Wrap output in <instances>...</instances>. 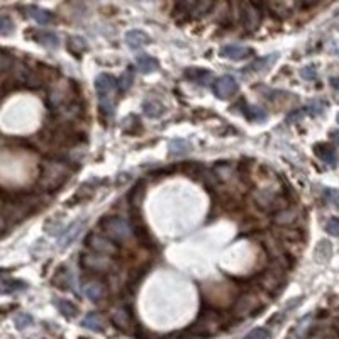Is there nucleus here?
<instances>
[{"mask_svg":"<svg viewBox=\"0 0 339 339\" xmlns=\"http://www.w3.org/2000/svg\"><path fill=\"white\" fill-rule=\"evenodd\" d=\"M119 82L109 73H102L95 78V92L99 97L100 110L105 117H112L116 112V90Z\"/></svg>","mask_w":339,"mask_h":339,"instance_id":"nucleus-1","label":"nucleus"},{"mask_svg":"<svg viewBox=\"0 0 339 339\" xmlns=\"http://www.w3.org/2000/svg\"><path fill=\"white\" fill-rule=\"evenodd\" d=\"M68 180V170L63 163L58 161H46L41 166L39 185L48 192L58 190Z\"/></svg>","mask_w":339,"mask_h":339,"instance_id":"nucleus-2","label":"nucleus"},{"mask_svg":"<svg viewBox=\"0 0 339 339\" xmlns=\"http://www.w3.org/2000/svg\"><path fill=\"white\" fill-rule=\"evenodd\" d=\"M102 228H104L107 236H110V238L116 241H121V243L131 238V233H132L131 225L121 217H105L102 220Z\"/></svg>","mask_w":339,"mask_h":339,"instance_id":"nucleus-3","label":"nucleus"},{"mask_svg":"<svg viewBox=\"0 0 339 339\" xmlns=\"http://www.w3.org/2000/svg\"><path fill=\"white\" fill-rule=\"evenodd\" d=\"M241 22L247 31H255L261 22V10L251 0H244L241 5Z\"/></svg>","mask_w":339,"mask_h":339,"instance_id":"nucleus-4","label":"nucleus"},{"mask_svg":"<svg viewBox=\"0 0 339 339\" xmlns=\"http://www.w3.org/2000/svg\"><path fill=\"white\" fill-rule=\"evenodd\" d=\"M219 55L225 58V60H231V61H243V60H246V58L255 55V50L250 46H243V44H225L220 48Z\"/></svg>","mask_w":339,"mask_h":339,"instance_id":"nucleus-5","label":"nucleus"},{"mask_svg":"<svg viewBox=\"0 0 339 339\" xmlns=\"http://www.w3.org/2000/svg\"><path fill=\"white\" fill-rule=\"evenodd\" d=\"M80 266L87 272L92 273H104L110 270V260L107 258H100L97 255H82V260H80Z\"/></svg>","mask_w":339,"mask_h":339,"instance_id":"nucleus-6","label":"nucleus"},{"mask_svg":"<svg viewBox=\"0 0 339 339\" xmlns=\"http://www.w3.org/2000/svg\"><path fill=\"white\" fill-rule=\"evenodd\" d=\"M214 92H216L219 99L225 100L238 92V82H236L231 75H224V77H220L216 82V85H214Z\"/></svg>","mask_w":339,"mask_h":339,"instance_id":"nucleus-7","label":"nucleus"},{"mask_svg":"<svg viewBox=\"0 0 339 339\" xmlns=\"http://www.w3.org/2000/svg\"><path fill=\"white\" fill-rule=\"evenodd\" d=\"M24 10H26V15L31 17L34 22H37L39 26H50L56 20L55 14H51L50 10H46V9L36 7V5H28Z\"/></svg>","mask_w":339,"mask_h":339,"instance_id":"nucleus-8","label":"nucleus"},{"mask_svg":"<svg viewBox=\"0 0 339 339\" xmlns=\"http://www.w3.org/2000/svg\"><path fill=\"white\" fill-rule=\"evenodd\" d=\"M151 42V37H149L144 31H139V29H132V31H127L126 32V44L131 48L132 51H138L144 48L146 44Z\"/></svg>","mask_w":339,"mask_h":339,"instance_id":"nucleus-9","label":"nucleus"},{"mask_svg":"<svg viewBox=\"0 0 339 339\" xmlns=\"http://www.w3.org/2000/svg\"><path fill=\"white\" fill-rule=\"evenodd\" d=\"M83 293L85 297L90 299L92 302H99L105 297V287L104 283L100 282V280H87V282L83 283Z\"/></svg>","mask_w":339,"mask_h":339,"instance_id":"nucleus-10","label":"nucleus"},{"mask_svg":"<svg viewBox=\"0 0 339 339\" xmlns=\"http://www.w3.org/2000/svg\"><path fill=\"white\" fill-rule=\"evenodd\" d=\"M87 244L92 247L94 251H97V253H104V255H116L117 253V246L114 244V243H110L109 239H105V238H102V236H95V234H92L88 238V241H87Z\"/></svg>","mask_w":339,"mask_h":339,"instance_id":"nucleus-11","label":"nucleus"},{"mask_svg":"<svg viewBox=\"0 0 339 339\" xmlns=\"http://www.w3.org/2000/svg\"><path fill=\"white\" fill-rule=\"evenodd\" d=\"M263 305H258V299L253 293H246L241 299H238L236 302V312H241V314H246V312H253V314H260V310Z\"/></svg>","mask_w":339,"mask_h":339,"instance_id":"nucleus-12","label":"nucleus"},{"mask_svg":"<svg viewBox=\"0 0 339 339\" xmlns=\"http://www.w3.org/2000/svg\"><path fill=\"white\" fill-rule=\"evenodd\" d=\"M185 77L190 80V82L197 85H204V87H209L212 82V73L204 68H187Z\"/></svg>","mask_w":339,"mask_h":339,"instance_id":"nucleus-13","label":"nucleus"},{"mask_svg":"<svg viewBox=\"0 0 339 339\" xmlns=\"http://www.w3.org/2000/svg\"><path fill=\"white\" fill-rule=\"evenodd\" d=\"M110 321H112V324L117 327V329H121L124 332H129V329L132 327V317H131V312H129L127 309L114 310Z\"/></svg>","mask_w":339,"mask_h":339,"instance_id":"nucleus-14","label":"nucleus"},{"mask_svg":"<svg viewBox=\"0 0 339 339\" xmlns=\"http://www.w3.org/2000/svg\"><path fill=\"white\" fill-rule=\"evenodd\" d=\"M278 60V55L277 53H273L270 56H265V58H260V60H256L255 63L247 64V66L243 70L244 75H250V73H263L265 70L272 68V64Z\"/></svg>","mask_w":339,"mask_h":339,"instance_id":"nucleus-15","label":"nucleus"},{"mask_svg":"<svg viewBox=\"0 0 339 339\" xmlns=\"http://www.w3.org/2000/svg\"><path fill=\"white\" fill-rule=\"evenodd\" d=\"M32 36H34L36 42H39V44L44 48H50V50H56V48L60 46V37L51 31H34Z\"/></svg>","mask_w":339,"mask_h":339,"instance_id":"nucleus-16","label":"nucleus"},{"mask_svg":"<svg viewBox=\"0 0 339 339\" xmlns=\"http://www.w3.org/2000/svg\"><path fill=\"white\" fill-rule=\"evenodd\" d=\"M314 153L319 156V158L324 161V163L331 165V166H336V163H337V153H336L334 148L329 146V144L317 143L315 146H314Z\"/></svg>","mask_w":339,"mask_h":339,"instance_id":"nucleus-17","label":"nucleus"},{"mask_svg":"<svg viewBox=\"0 0 339 339\" xmlns=\"http://www.w3.org/2000/svg\"><path fill=\"white\" fill-rule=\"evenodd\" d=\"M83 225H85V222H82V220H77V222L70 224V228L64 231V234L60 239V250H66L68 246H72V243L77 239V236L80 234V231H82Z\"/></svg>","mask_w":339,"mask_h":339,"instance_id":"nucleus-18","label":"nucleus"},{"mask_svg":"<svg viewBox=\"0 0 339 339\" xmlns=\"http://www.w3.org/2000/svg\"><path fill=\"white\" fill-rule=\"evenodd\" d=\"M53 305H55L58 312H60L63 317H66V319H75V317L78 315V307L66 299H53Z\"/></svg>","mask_w":339,"mask_h":339,"instance_id":"nucleus-19","label":"nucleus"},{"mask_svg":"<svg viewBox=\"0 0 339 339\" xmlns=\"http://www.w3.org/2000/svg\"><path fill=\"white\" fill-rule=\"evenodd\" d=\"M66 50L72 53L75 58H80L85 51L88 50V44L83 37L80 36H70L66 39Z\"/></svg>","mask_w":339,"mask_h":339,"instance_id":"nucleus-20","label":"nucleus"},{"mask_svg":"<svg viewBox=\"0 0 339 339\" xmlns=\"http://www.w3.org/2000/svg\"><path fill=\"white\" fill-rule=\"evenodd\" d=\"M92 185H94V180L87 182V184H83L82 187H80L78 190H77V193L73 195L72 200H66V207L68 206H75V202L82 204L85 200H88V198H92V195L95 193V187H92Z\"/></svg>","mask_w":339,"mask_h":339,"instance_id":"nucleus-21","label":"nucleus"},{"mask_svg":"<svg viewBox=\"0 0 339 339\" xmlns=\"http://www.w3.org/2000/svg\"><path fill=\"white\" fill-rule=\"evenodd\" d=\"M53 285L58 287V288H63V290L72 288V273H70V270L66 266H60L55 272V277H53Z\"/></svg>","mask_w":339,"mask_h":339,"instance_id":"nucleus-22","label":"nucleus"},{"mask_svg":"<svg viewBox=\"0 0 339 339\" xmlns=\"http://www.w3.org/2000/svg\"><path fill=\"white\" fill-rule=\"evenodd\" d=\"M82 327L94 332H102L104 331V321H102L99 312H90L82 319Z\"/></svg>","mask_w":339,"mask_h":339,"instance_id":"nucleus-23","label":"nucleus"},{"mask_svg":"<svg viewBox=\"0 0 339 339\" xmlns=\"http://www.w3.org/2000/svg\"><path fill=\"white\" fill-rule=\"evenodd\" d=\"M136 68L141 73H153L158 70V61L156 58L149 55H138L136 56Z\"/></svg>","mask_w":339,"mask_h":339,"instance_id":"nucleus-24","label":"nucleus"},{"mask_svg":"<svg viewBox=\"0 0 339 339\" xmlns=\"http://www.w3.org/2000/svg\"><path fill=\"white\" fill-rule=\"evenodd\" d=\"M143 112L149 117V119H158L160 116H163L165 105L158 100H146L143 104Z\"/></svg>","mask_w":339,"mask_h":339,"instance_id":"nucleus-25","label":"nucleus"},{"mask_svg":"<svg viewBox=\"0 0 339 339\" xmlns=\"http://www.w3.org/2000/svg\"><path fill=\"white\" fill-rule=\"evenodd\" d=\"M314 256H315L317 263H327L329 261L331 256H332V246H331L329 241H321V243L317 244V247H315Z\"/></svg>","mask_w":339,"mask_h":339,"instance_id":"nucleus-26","label":"nucleus"},{"mask_svg":"<svg viewBox=\"0 0 339 339\" xmlns=\"http://www.w3.org/2000/svg\"><path fill=\"white\" fill-rule=\"evenodd\" d=\"M243 114L246 119H250L253 122H263L266 119V112L260 109V107H255V105H247L244 102V107H243Z\"/></svg>","mask_w":339,"mask_h":339,"instance_id":"nucleus-27","label":"nucleus"},{"mask_svg":"<svg viewBox=\"0 0 339 339\" xmlns=\"http://www.w3.org/2000/svg\"><path fill=\"white\" fill-rule=\"evenodd\" d=\"M28 288V283L20 282V280H4L2 282V293H17Z\"/></svg>","mask_w":339,"mask_h":339,"instance_id":"nucleus-28","label":"nucleus"},{"mask_svg":"<svg viewBox=\"0 0 339 339\" xmlns=\"http://www.w3.org/2000/svg\"><path fill=\"white\" fill-rule=\"evenodd\" d=\"M170 156H182L190 151V143L185 141V139H173L170 143Z\"/></svg>","mask_w":339,"mask_h":339,"instance_id":"nucleus-29","label":"nucleus"},{"mask_svg":"<svg viewBox=\"0 0 339 339\" xmlns=\"http://www.w3.org/2000/svg\"><path fill=\"white\" fill-rule=\"evenodd\" d=\"M143 195H144V184L143 182H139V184L134 185V188L131 190V195H129V202H131L132 209H139L141 200H143Z\"/></svg>","mask_w":339,"mask_h":339,"instance_id":"nucleus-30","label":"nucleus"},{"mask_svg":"<svg viewBox=\"0 0 339 339\" xmlns=\"http://www.w3.org/2000/svg\"><path fill=\"white\" fill-rule=\"evenodd\" d=\"M32 322H34V319H32V315L28 314V312H17V314L14 315V324L19 331L28 329V327L32 326Z\"/></svg>","mask_w":339,"mask_h":339,"instance_id":"nucleus-31","label":"nucleus"},{"mask_svg":"<svg viewBox=\"0 0 339 339\" xmlns=\"http://www.w3.org/2000/svg\"><path fill=\"white\" fill-rule=\"evenodd\" d=\"M14 29H15L14 20L10 19L7 14H2V17H0V34L9 36L10 32H14Z\"/></svg>","mask_w":339,"mask_h":339,"instance_id":"nucleus-32","label":"nucleus"},{"mask_svg":"<svg viewBox=\"0 0 339 339\" xmlns=\"http://www.w3.org/2000/svg\"><path fill=\"white\" fill-rule=\"evenodd\" d=\"M326 107H327V104L324 100H312L310 104L305 107V110H307L309 116H321L322 112L326 110Z\"/></svg>","mask_w":339,"mask_h":339,"instance_id":"nucleus-33","label":"nucleus"},{"mask_svg":"<svg viewBox=\"0 0 339 339\" xmlns=\"http://www.w3.org/2000/svg\"><path fill=\"white\" fill-rule=\"evenodd\" d=\"M277 224H292L295 220V212L293 211H280L275 214V217H273Z\"/></svg>","mask_w":339,"mask_h":339,"instance_id":"nucleus-34","label":"nucleus"},{"mask_svg":"<svg viewBox=\"0 0 339 339\" xmlns=\"http://www.w3.org/2000/svg\"><path fill=\"white\" fill-rule=\"evenodd\" d=\"M132 82H134L132 70L129 68V70H126V73H124L122 77H121V80H119V90H121L122 94L127 92V90L132 87Z\"/></svg>","mask_w":339,"mask_h":339,"instance_id":"nucleus-35","label":"nucleus"},{"mask_svg":"<svg viewBox=\"0 0 339 339\" xmlns=\"http://www.w3.org/2000/svg\"><path fill=\"white\" fill-rule=\"evenodd\" d=\"M312 319V315L309 314V315H305V317H302V319H300L299 322H297V326L293 327V331H292V336H295V334H299V336H302L304 334V331L307 329V322Z\"/></svg>","mask_w":339,"mask_h":339,"instance_id":"nucleus-36","label":"nucleus"},{"mask_svg":"<svg viewBox=\"0 0 339 339\" xmlns=\"http://www.w3.org/2000/svg\"><path fill=\"white\" fill-rule=\"evenodd\" d=\"M326 231L331 236H339V219L331 217L326 220Z\"/></svg>","mask_w":339,"mask_h":339,"instance_id":"nucleus-37","label":"nucleus"},{"mask_svg":"<svg viewBox=\"0 0 339 339\" xmlns=\"http://www.w3.org/2000/svg\"><path fill=\"white\" fill-rule=\"evenodd\" d=\"M300 75L305 80H315L317 78V66L315 64H309V66H304L300 70Z\"/></svg>","mask_w":339,"mask_h":339,"instance_id":"nucleus-38","label":"nucleus"},{"mask_svg":"<svg viewBox=\"0 0 339 339\" xmlns=\"http://www.w3.org/2000/svg\"><path fill=\"white\" fill-rule=\"evenodd\" d=\"M247 337H258V339H268L272 337V332L268 329H263V327H260V329H253L250 334H247Z\"/></svg>","mask_w":339,"mask_h":339,"instance_id":"nucleus-39","label":"nucleus"},{"mask_svg":"<svg viewBox=\"0 0 339 339\" xmlns=\"http://www.w3.org/2000/svg\"><path fill=\"white\" fill-rule=\"evenodd\" d=\"M307 114V110L305 109H300V110H293V112H290V114L287 116V122L288 124H292V122H297V121H300L302 117Z\"/></svg>","mask_w":339,"mask_h":339,"instance_id":"nucleus-40","label":"nucleus"},{"mask_svg":"<svg viewBox=\"0 0 339 339\" xmlns=\"http://www.w3.org/2000/svg\"><path fill=\"white\" fill-rule=\"evenodd\" d=\"M331 139L334 141L336 144H339V131H332L331 132Z\"/></svg>","mask_w":339,"mask_h":339,"instance_id":"nucleus-41","label":"nucleus"},{"mask_svg":"<svg viewBox=\"0 0 339 339\" xmlns=\"http://www.w3.org/2000/svg\"><path fill=\"white\" fill-rule=\"evenodd\" d=\"M331 85H332V88L339 90V78H332V80H331Z\"/></svg>","mask_w":339,"mask_h":339,"instance_id":"nucleus-42","label":"nucleus"},{"mask_svg":"<svg viewBox=\"0 0 339 339\" xmlns=\"http://www.w3.org/2000/svg\"><path fill=\"white\" fill-rule=\"evenodd\" d=\"M336 119H337V124H339V114H337V117H336Z\"/></svg>","mask_w":339,"mask_h":339,"instance_id":"nucleus-43","label":"nucleus"},{"mask_svg":"<svg viewBox=\"0 0 339 339\" xmlns=\"http://www.w3.org/2000/svg\"><path fill=\"white\" fill-rule=\"evenodd\" d=\"M337 15H339V10H337Z\"/></svg>","mask_w":339,"mask_h":339,"instance_id":"nucleus-44","label":"nucleus"}]
</instances>
